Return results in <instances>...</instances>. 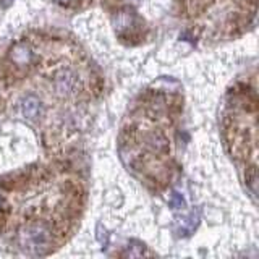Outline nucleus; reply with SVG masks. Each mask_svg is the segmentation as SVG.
I'll use <instances>...</instances> for the list:
<instances>
[{
	"label": "nucleus",
	"mask_w": 259,
	"mask_h": 259,
	"mask_svg": "<svg viewBox=\"0 0 259 259\" xmlns=\"http://www.w3.org/2000/svg\"><path fill=\"white\" fill-rule=\"evenodd\" d=\"M51 233L44 224H31L20 232L18 243L29 255H42L52 243Z\"/></svg>",
	"instance_id": "obj_1"
},
{
	"label": "nucleus",
	"mask_w": 259,
	"mask_h": 259,
	"mask_svg": "<svg viewBox=\"0 0 259 259\" xmlns=\"http://www.w3.org/2000/svg\"><path fill=\"white\" fill-rule=\"evenodd\" d=\"M21 112L28 120H36L42 114V104L36 96H26L21 101Z\"/></svg>",
	"instance_id": "obj_2"
},
{
	"label": "nucleus",
	"mask_w": 259,
	"mask_h": 259,
	"mask_svg": "<svg viewBox=\"0 0 259 259\" xmlns=\"http://www.w3.org/2000/svg\"><path fill=\"white\" fill-rule=\"evenodd\" d=\"M198 219H199V212H191L188 217H183V219H180V222H178V224H180V230L182 232H185V233H190V232H193L194 230V227H196V224H198Z\"/></svg>",
	"instance_id": "obj_3"
},
{
	"label": "nucleus",
	"mask_w": 259,
	"mask_h": 259,
	"mask_svg": "<svg viewBox=\"0 0 259 259\" xmlns=\"http://www.w3.org/2000/svg\"><path fill=\"white\" fill-rule=\"evenodd\" d=\"M170 206H172V207H175V209H182V207L185 206V199H183V196H182V194H178V193H174V194H172Z\"/></svg>",
	"instance_id": "obj_4"
},
{
	"label": "nucleus",
	"mask_w": 259,
	"mask_h": 259,
	"mask_svg": "<svg viewBox=\"0 0 259 259\" xmlns=\"http://www.w3.org/2000/svg\"><path fill=\"white\" fill-rule=\"evenodd\" d=\"M55 2L60 3V5H70V3L75 2V0H55Z\"/></svg>",
	"instance_id": "obj_5"
}]
</instances>
